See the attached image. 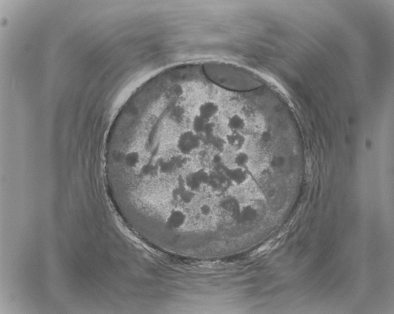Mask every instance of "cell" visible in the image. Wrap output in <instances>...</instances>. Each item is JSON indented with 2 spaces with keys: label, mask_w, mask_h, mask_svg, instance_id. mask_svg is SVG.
I'll return each instance as SVG.
<instances>
[{
  "label": "cell",
  "mask_w": 394,
  "mask_h": 314,
  "mask_svg": "<svg viewBox=\"0 0 394 314\" xmlns=\"http://www.w3.org/2000/svg\"><path fill=\"white\" fill-rule=\"evenodd\" d=\"M227 146L234 152L243 150L247 144V138L242 132H234L229 131L226 135Z\"/></svg>",
  "instance_id": "obj_1"
},
{
  "label": "cell",
  "mask_w": 394,
  "mask_h": 314,
  "mask_svg": "<svg viewBox=\"0 0 394 314\" xmlns=\"http://www.w3.org/2000/svg\"><path fill=\"white\" fill-rule=\"evenodd\" d=\"M226 126L229 131L242 132L246 128V121L240 114H232L226 119Z\"/></svg>",
  "instance_id": "obj_2"
},
{
  "label": "cell",
  "mask_w": 394,
  "mask_h": 314,
  "mask_svg": "<svg viewBox=\"0 0 394 314\" xmlns=\"http://www.w3.org/2000/svg\"><path fill=\"white\" fill-rule=\"evenodd\" d=\"M250 163V156L246 151L236 152L233 158V164L240 168H247Z\"/></svg>",
  "instance_id": "obj_3"
}]
</instances>
